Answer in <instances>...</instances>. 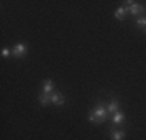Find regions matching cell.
Masks as SVG:
<instances>
[{"label": "cell", "instance_id": "52a82bcc", "mask_svg": "<svg viewBox=\"0 0 146 140\" xmlns=\"http://www.w3.org/2000/svg\"><path fill=\"white\" fill-rule=\"evenodd\" d=\"M112 121H113L115 125H120V123H123V121H124V114H123V112H120V111H118V112H115V114L112 115Z\"/></svg>", "mask_w": 146, "mask_h": 140}, {"label": "cell", "instance_id": "ba28073f", "mask_svg": "<svg viewBox=\"0 0 146 140\" xmlns=\"http://www.w3.org/2000/svg\"><path fill=\"white\" fill-rule=\"evenodd\" d=\"M110 139H112V140H123L124 139V132L113 129V131H110Z\"/></svg>", "mask_w": 146, "mask_h": 140}, {"label": "cell", "instance_id": "9c48e42d", "mask_svg": "<svg viewBox=\"0 0 146 140\" xmlns=\"http://www.w3.org/2000/svg\"><path fill=\"white\" fill-rule=\"evenodd\" d=\"M42 90H44L45 93H51V92H53V81H50V79L44 81V84H42Z\"/></svg>", "mask_w": 146, "mask_h": 140}, {"label": "cell", "instance_id": "277c9868", "mask_svg": "<svg viewBox=\"0 0 146 140\" xmlns=\"http://www.w3.org/2000/svg\"><path fill=\"white\" fill-rule=\"evenodd\" d=\"M51 103L54 104V106H62L64 104V95L59 92H53L51 93Z\"/></svg>", "mask_w": 146, "mask_h": 140}, {"label": "cell", "instance_id": "5b68a950", "mask_svg": "<svg viewBox=\"0 0 146 140\" xmlns=\"http://www.w3.org/2000/svg\"><path fill=\"white\" fill-rule=\"evenodd\" d=\"M39 103L42 104V106H48V104L51 103V95H50V93L42 92V93L39 95Z\"/></svg>", "mask_w": 146, "mask_h": 140}, {"label": "cell", "instance_id": "30bf717a", "mask_svg": "<svg viewBox=\"0 0 146 140\" xmlns=\"http://www.w3.org/2000/svg\"><path fill=\"white\" fill-rule=\"evenodd\" d=\"M126 13H127V8H118L115 11V19L117 20H123L126 17Z\"/></svg>", "mask_w": 146, "mask_h": 140}, {"label": "cell", "instance_id": "7a4b0ae2", "mask_svg": "<svg viewBox=\"0 0 146 140\" xmlns=\"http://www.w3.org/2000/svg\"><path fill=\"white\" fill-rule=\"evenodd\" d=\"M11 56H14V58H23V56L27 55V45L25 44H17L14 48L11 50Z\"/></svg>", "mask_w": 146, "mask_h": 140}, {"label": "cell", "instance_id": "6da1fadb", "mask_svg": "<svg viewBox=\"0 0 146 140\" xmlns=\"http://www.w3.org/2000/svg\"><path fill=\"white\" fill-rule=\"evenodd\" d=\"M107 107H104L103 104H98V106L95 107L93 111H90L89 112V115H87V118L92 123H103V121H106V118H107Z\"/></svg>", "mask_w": 146, "mask_h": 140}, {"label": "cell", "instance_id": "7c38bea8", "mask_svg": "<svg viewBox=\"0 0 146 140\" xmlns=\"http://www.w3.org/2000/svg\"><path fill=\"white\" fill-rule=\"evenodd\" d=\"M9 55H13V53H11V51H9L6 47H3V48H2V56H3V58H8Z\"/></svg>", "mask_w": 146, "mask_h": 140}, {"label": "cell", "instance_id": "8992f818", "mask_svg": "<svg viewBox=\"0 0 146 140\" xmlns=\"http://www.w3.org/2000/svg\"><path fill=\"white\" fill-rule=\"evenodd\" d=\"M118 107H120V103H118L117 100H112L107 104V112H109V114H115V112H118Z\"/></svg>", "mask_w": 146, "mask_h": 140}, {"label": "cell", "instance_id": "8fae6325", "mask_svg": "<svg viewBox=\"0 0 146 140\" xmlns=\"http://www.w3.org/2000/svg\"><path fill=\"white\" fill-rule=\"evenodd\" d=\"M137 25L146 28V17H138V19H137Z\"/></svg>", "mask_w": 146, "mask_h": 140}, {"label": "cell", "instance_id": "3957f363", "mask_svg": "<svg viewBox=\"0 0 146 140\" xmlns=\"http://www.w3.org/2000/svg\"><path fill=\"white\" fill-rule=\"evenodd\" d=\"M126 3H127V6H126V8H127V13H131L132 16H137V14H140L141 11H143V8H141L138 3L131 2V0H129V2H126Z\"/></svg>", "mask_w": 146, "mask_h": 140}]
</instances>
